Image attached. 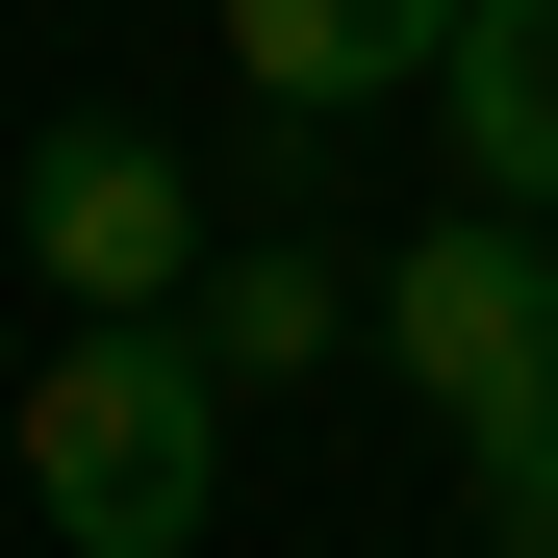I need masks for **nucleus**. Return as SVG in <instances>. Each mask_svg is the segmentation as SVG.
<instances>
[{"instance_id":"f257e3e1","label":"nucleus","mask_w":558,"mask_h":558,"mask_svg":"<svg viewBox=\"0 0 558 558\" xmlns=\"http://www.w3.org/2000/svg\"><path fill=\"white\" fill-rule=\"evenodd\" d=\"M26 508L76 558H178L229 508V355L178 330V305H76V355L26 381Z\"/></svg>"},{"instance_id":"f03ea898","label":"nucleus","mask_w":558,"mask_h":558,"mask_svg":"<svg viewBox=\"0 0 558 558\" xmlns=\"http://www.w3.org/2000/svg\"><path fill=\"white\" fill-rule=\"evenodd\" d=\"M381 355H407L457 432L558 407V204H457V229H407V254H381Z\"/></svg>"},{"instance_id":"7ed1b4c3","label":"nucleus","mask_w":558,"mask_h":558,"mask_svg":"<svg viewBox=\"0 0 558 558\" xmlns=\"http://www.w3.org/2000/svg\"><path fill=\"white\" fill-rule=\"evenodd\" d=\"M26 254H51V305H178V279H204V153L51 128L26 153Z\"/></svg>"},{"instance_id":"20e7f679","label":"nucleus","mask_w":558,"mask_h":558,"mask_svg":"<svg viewBox=\"0 0 558 558\" xmlns=\"http://www.w3.org/2000/svg\"><path fill=\"white\" fill-rule=\"evenodd\" d=\"M457 51V0H229V76H254V102H407V76Z\"/></svg>"},{"instance_id":"39448f33","label":"nucleus","mask_w":558,"mask_h":558,"mask_svg":"<svg viewBox=\"0 0 558 558\" xmlns=\"http://www.w3.org/2000/svg\"><path fill=\"white\" fill-rule=\"evenodd\" d=\"M432 102H457V178L483 204H558V0H457Z\"/></svg>"},{"instance_id":"423d86ee","label":"nucleus","mask_w":558,"mask_h":558,"mask_svg":"<svg viewBox=\"0 0 558 558\" xmlns=\"http://www.w3.org/2000/svg\"><path fill=\"white\" fill-rule=\"evenodd\" d=\"M178 330H204L229 381H305V355L355 330V279H330L305 229H254V254H204V279H178Z\"/></svg>"},{"instance_id":"0eeeda50","label":"nucleus","mask_w":558,"mask_h":558,"mask_svg":"<svg viewBox=\"0 0 558 558\" xmlns=\"http://www.w3.org/2000/svg\"><path fill=\"white\" fill-rule=\"evenodd\" d=\"M457 457H483V533H508V558H558V407H508V432H457Z\"/></svg>"}]
</instances>
